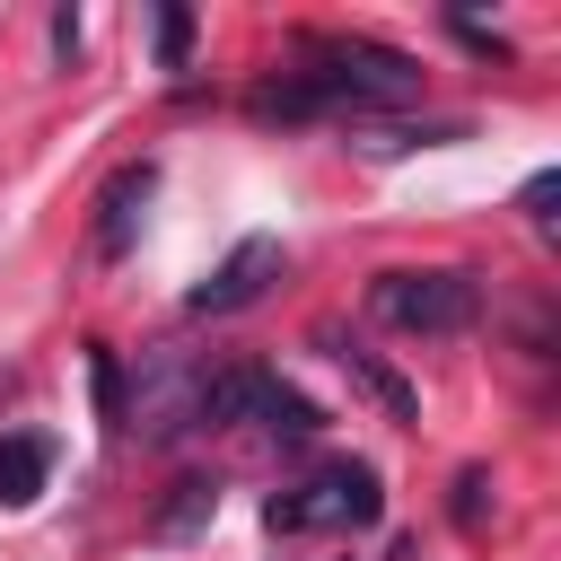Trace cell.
<instances>
[{
  "instance_id": "6da1fadb",
  "label": "cell",
  "mask_w": 561,
  "mask_h": 561,
  "mask_svg": "<svg viewBox=\"0 0 561 561\" xmlns=\"http://www.w3.org/2000/svg\"><path fill=\"white\" fill-rule=\"evenodd\" d=\"M421 88V61L368 35H307L298 70H280L272 88H254V114L307 123V114H368V105H403Z\"/></svg>"
},
{
  "instance_id": "7a4b0ae2",
  "label": "cell",
  "mask_w": 561,
  "mask_h": 561,
  "mask_svg": "<svg viewBox=\"0 0 561 561\" xmlns=\"http://www.w3.org/2000/svg\"><path fill=\"white\" fill-rule=\"evenodd\" d=\"M263 517H272V535H359V526L386 517V491H377V473L359 456H324L307 482L272 491Z\"/></svg>"
},
{
  "instance_id": "3957f363",
  "label": "cell",
  "mask_w": 561,
  "mask_h": 561,
  "mask_svg": "<svg viewBox=\"0 0 561 561\" xmlns=\"http://www.w3.org/2000/svg\"><path fill=\"white\" fill-rule=\"evenodd\" d=\"M368 307H377V324H394V333H465V324L482 316V280L456 272V263L377 272V280H368Z\"/></svg>"
},
{
  "instance_id": "277c9868",
  "label": "cell",
  "mask_w": 561,
  "mask_h": 561,
  "mask_svg": "<svg viewBox=\"0 0 561 561\" xmlns=\"http://www.w3.org/2000/svg\"><path fill=\"white\" fill-rule=\"evenodd\" d=\"M219 421H254V430H272V438H316V430H324V412H316L298 386H280L272 368H210L202 430H219Z\"/></svg>"
},
{
  "instance_id": "5b68a950",
  "label": "cell",
  "mask_w": 561,
  "mask_h": 561,
  "mask_svg": "<svg viewBox=\"0 0 561 561\" xmlns=\"http://www.w3.org/2000/svg\"><path fill=\"white\" fill-rule=\"evenodd\" d=\"M202 394H210V368L202 359H184V351H149L140 359V394L123 403V430H140V438H184V430H202Z\"/></svg>"
},
{
  "instance_id": "8992f818",
  "label": "cell",
  "mask_w": 561,
  "mask_h": 561,
  "mask_svg": "<svg viewBox=\"0 0 561 561\" xmlns=\"http://www.w3.org/2000/svg\"><path fill=\"white\" fill-rule=\"evenodd\" d=\"M272 280H280V237H245V245H228V263H210V280L184 289V307H193V316H237V307H254Z\"/></svg>"
},
{
  "instance_id": "52a82bcc",
  "label": "cell",
  "mask_w": 561,
  "mask_h": 561,
  "mask_svg": "<svg viewBox=\"0 0 561 561\" xmlns=\"http://www.w3.org/2000/svg\"><path fill=\"white\" fill-rule=\"evenodd\" d=\"M149 193H158V167H149V158H140V167H114V184L96 193V254H105V263L131 254V228H140Z\"/></svg>"
},
{
  "instance_id": "ba28073f",
  "label": "cell",
  "mask_w": 561,
  "mask_h": 561,
  "mask_svg": "<svg viewBox=\"0 0 561 561\" xmlns=\"http://www.w3.org/2000/svg\"><path fill=\"white\" fill-rule=\"evenodd\" d=\"M44 482H53V438L9 430V438H0V508H35Z\"/></svg>"
},
{
  "instance_id": "9c48e42d",
  "label": "cell",
  "mask_w": 561,
  "mask_h": 561,
  "mask_svg": "<svg viewBox=\"0 0 561 561\" xmlns=\"http://www.w3.org/2000/svg\"><path fill=\"white\" fill-rule=\"evenodd\" d=\"M324 351H333V359H342V368H351V377H359V386H368V394H377L394 421H412V386H403V377H394L377 351H359V342H342V333H324Z\"/></svg>"
},
{
  "instance_id": "30bf717a",
  "label": "cell",
  "mask_w": 561,
  "mask_h": 561,
  "mask_svg": "<svg viewBox=\"0 0 561 561\" xmlns=\"http://www.w3.org/2000/svg\"><path fill=\"white\" fill-rule=\"evenodd\" d=\"M202 517H219V482H202V473H184V482H175V500H167V517H158V535L175 543V535H193Z\"/></svg>"
},
{
  "instance_id": "8fae6325",
  "label": "cell",
  "mask_w": 561,
  "mask_h": 561,
  "mask_svg": "<svg viewBox=\"0 0 561 561\" xmlns=\"http://www.w3.org/2000/svg\"><path fill=\"white\" fill-rule=\"evenodd\" d=\"M552 202H561V175H552V167H535V175H526V193H517V210H526L535 228H552Z\"/></svg>"
},
{
  "instance_id": "7c38bea8",
  "label": "cell",
  "mask_w": 561,
  "mask_h": 561,
  "mask_svg": "<svg viewBox=\"0 0 561 561\" xmlns=\"http://www.w3.org/2000/svg\"><path fill=\"white\" fill-rule=\"evenodd\" d=\"M184 44H193V18H184V9H167V18H158V61H167V70H184Z\"/></svg>"
},
{
  "instance_id": "4fadbf2b",
  "label": "cell",
  "mask_w": 561,
  "mask_h": 561,
  "mask_svg": "<svg viewBox=\"0 0 561 561\" xmlns=\"http://www.w3.org/2000/svg\"><path fill=\"white\" fill-rule=\"evenodd\" d=\"M482 491H491V482L465 465V473H456V526H482Z\"/></svg>"
}]
</instances>
